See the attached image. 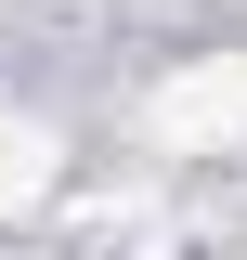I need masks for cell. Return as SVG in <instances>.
<instances>
[{
    "mask_svg": "<svg viewBox=\"0 0 247 260\" xmlns=\"http://www.w3.org/2000/svg\"><path fill=\"white\" fill-rule=\"evenodd\" d=\"M52 169H65V143L39 117H0V221H13V208H39V195H52Z\"/></svg>",
    "mask_w": 247,
    "mask_h": 260,
    "instance_id": "obj_2",
    "label": "cell"
},
{
    "mask_svg": "<svg viewBox=\"0 0 247 260\" xmlns=\"http://www.w3.org/2000/svg\"><path fill=\"white\" fill-rule=\"evenodd\" d=\"M143 130L169 143V156H208V143H234V130H247V52H195L182 78L143 104Z\"/></svg>",
    "mask_w": 247,
    "mask_h": 260,
    "instance_id": "obj_1",
    "label": "cell"
}]
</instances>
